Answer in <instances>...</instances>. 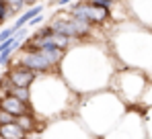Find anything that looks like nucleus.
I'll use <instances>...</instances> for the list:
<instances>
[{
  "instance_id": "nucleus-17",
  "label": "nucleus",
  "mask_w": 152,
  "mask_h": 139,
  "mask_svg": "<svg viewBox=\"0 0 152 139\" xmlns=\"http://www.w3.org/2000/svg\"><path fill=\"white\" fill-rule=\"evenodd\" d=\"M144 123H146V133H148V139H152V106L144 111Z\"/></svg>"
},
{
  "instance_id": "nucleus-6",
  "label": "nucleus",
  "mask_w": 152,
  "mask_h": 139,
  "mask_svg": "<svg viewBox=\"0 0 152 139\" xmlns=\"http://www.w3.org/2000/svg\"><path fill=\"white\" fill-rule=\"evenodd\" d=\"M39 139H97L76 115H66L48 121Z\"/></svg>"
},
{
  "instance_id": "nucleus-15",
  "label": "nucleus",
  "mask_w": 152,
  "mask_h": 139,
  "mask_svg": "<svg viewBox=\"0 0 152 139\" xmlns=\"http://www.w3.org/2000/svg\"><path fill=\"white\" fill-rule=\"evenodd\" d=\"M138 106L144 109V111L152 106V78L148 82V86H146V90H144V94H142V98H140V102H138Z\"/></svg>"
},
{
  "instance_id": "nucleus-11",
  "label": "nucleus",
  "mask_w": 152,
  "mask_h": 139,
  "mask_svg": "<svg viewBox=\"0 0 152 139\" xmlns=\"http://www.w3.org/2000/svg\"><path fill=\"white\" fill-rule=\"evenodd\" d=\"M129 14L136 23L152 29V0H126Z\"/></svg>"
},
{
  "instance_id": "nucleus-1",
  "label": "nucleus",
  "mask_w": 152,
  "mask_h": 139,
  "mask_svg": "<svg viewBox=\"0 0 152 139\" xmlns=\"http://www.w3.org/2000/svg\"><path fill=\"white\" fill-rule=\"evenodd\" d=\"M121 68L109 43L95 39L76 41L60 64V74L80 96L111 88L115 72Z\"/></svg>"
},
{
  "instance_id": "nucleus-5",
  "label": "nucleus",
  "mask_w": 152,
  "mask_h": 139,
  "mask_svg": "<svg viewBox=\"0 0 152 139\" xmlns=\"http://www.w3.org/2000/svg\"><path fill=\"white\" fill-rule=\"evenodd\" d=\"M150 82V76L142 70H136V68H121L115 72L113 76V82H111V90L117 92V96L126 102L127 106H138L142 94L146 90Z\"/></svg>"
},
{
  "instance_id": "nucleus-10",
  "label": "nucleus",
  "mask_w": 152,
  "mask_h": 139,
  "mask_svg": "<svg viewBox=\"0 0 152 139\" xmlns=\"http://www.w3.org/2000/svg\"><path fill=\"white\" fill-rule=\"evenodd\" d=\"M4 74L8 76V80H10L12 86H21V88H31L33 82H35L37 76H39L37 72L25 68V66H19V64H10Z\"/></svg>"
},
{
  "instance_id": "nucleus-9",
  "label": "nucleus",
  "mask_w": 152,
  "mask_h": 139,
  "mask_svg": "<svg viewBox=\"0 0 152 139\" xmlns=\"http://www.w3.org/2000/svg\"><path fill=\"white\" fill-rule=\"evenodd\" d=\"M68 12H70L74 19L91 25L93 29L105 27V25L111 21V8H103V6L91 4V2H86V0H78V4H74Z\"/></svg>"
},
{
  "instance_id": "nucleus-3",
  "label": "nucleus",
  "mask_w": 152,
  "mask_h": 139,
  "mask_svg": "<svg viewBox=\"0 0 152 139\" xmlns=\"http://www.w3.org/2000/svg\"><path fill=\"white\" fill-rule=\"evenodd\" d=\"M109 47L121 66L142 70L152 78V29L134 19L117 23L109 37Z\"/></svg>"
},
{
  "instance_id": "nucleus-18",
  "label": "nucleus",
  "mask_w": 152,
  "mask_h": 139,
  "mask_svg": "<svg viewBox=\"0 0 152 139\" xmlns=\"http://www.w3.org/2000/svg\"><path fill=\"white\" fill-rule=\"evenodd\" d=\"M6 4H8V6L12 8V12L17 14L19 10H23V8L27 6V0H6Z\"/></svg>"
},
{
  "instance_id": "nucleus-16",
  "label": "nucleus",
  "mask_w": 152,
  "mask_h": 139,
  "mask_svg": "<svg viewBox=\"0 0 152 139\" xmlns=\"http://www.w3.org/2000/svg\"><path fill=\"white\" fill-rule=\"evenodd\" d=\"M19 31H21V29H19L17 25H12V27H6V29H2V31H0V43H2V41H6V39H10V37H12V35H17Z\"/></svg>"
},
{
  "instance_id": "nucleus-4",
  "label": "nucleus",
  "mask_w": 152,
  "mask_h": 139,
  "mask_svg": "<svg viewBox=\"0 0 152 139\" xmlns=\"http://www.w3.org/2000/svg\"><path fill=\"white\" fill-rule=\"evenodd\" d=\"M127 109L129 106L117 96V92L107 88L101 92L82 96L78 102V109H76V117L84 123V127L95 137L101 139L121 121V117L127 113Z\"/></svg>"
},
{
  "instance_id": "nucleus-7",
  "label": "nucleus",
  "mask_w": 152,
  "mask_h": 139,
  "mask_svg": "<svg viewBox=\"0 0 152 139\" xmlns=\"http://www.w3.org/2000/svg\"><path fill=\"white\" fill-rule=\"evenodd\" d=\"M101 139H148L146 123H144V109L129 106L121 121Z\"/></svg>"
},
{
  "instance_id": "nucleus-8",
  "label": "nucleus",
  "mask_w": 152,
  "mask_h": 139,
  "mask_svg": "<svg viewBox=\"0 0 152 139\" xmlns=\"http://www.w3.org/2000/svg\"><path fill=\"white\" fill-rule=\"evenodd\" d=\"M50 25L53 27V33L64 35V37H70L72 41L93 39V31H95L91 25L74 19L68 10H58V12L53 14V19L50 21Z\"/></svg>"
},
{
  "instance_id": "nucleus-19",
  "label": "nucleus",
  "mask_w": 152,
  "mask_h": 139,
  "mask_svg": "<svg viewBox=\"0 0 152 139\" xmlns=\"http://www.w3.org/2000/svg\"><path fill=\"white\" fill-rule=\"evenodd\" d=\"M41 23H43V12H41V14H37L35 19H31V21L27 23V27H37V25H41Z\"/></svg>"
},
{
  "instance_id": "nucleus-14",
  "label": "nucleus",
  "mask_w": 152,
  "mask_h": 139,
  "mask_svg": "<svg viewBox=\"0 0 152 139\" xmlns=\"http://www.w3.org/2000/svg\"><path fill=\"white\" fill-rule=\"evenodd\" d=\"M43 8H45L43 4H35V6H29L27 10H23V12H21V17H19V19L15 21V25H17L19 29H23V27H25V25L29 23L31 19H35L37 14H41V12H43Z\"/></svg>"
},
{
  "instance_id": "nucleus-13",
  "label": "nucleus",
  "mask_w": 152,
  "mask_h": 139,
  "mask_svg": "<svg viewBox=\"0 0 152 139\" xmlns=\"http://www.w3.org/2000/svg\"><path fill=\"white\" fill-rule=\"evenodd\" d=\"M0 135L4 139H27L29 133L15 121V123H6V125H0Z\"/></svg>"
},
{
  "instance_id": "nucleus-22",
  "label": "nucleus",
  "mask_w": 152,
  "mask_h": 139,
  "mask_svg": "<svg viewBox=\"0 0 152 139\" xmlns=\"http://www.w3.org/2000/svg\"><path fill=\"white\" fill-rule=\"evenodd\" d=\"M2 78H4V74H0V82H2Z\"/></svg>"
},
{
  "instance_id": "nucleus-20",
  "label": "nucleus",
  "mask_w": 152,
  "mask_h": 139,
  "mask_svg": "<svg viewBox=\"0 0 152 139\" xmlns=\"http://www.w3.org/2000/svg\"><path fill=\"white\" fill-rule=\"evenodd\" d=\"M74 0H51V4H56V6H68V4H72Z\"/></svg>"
},
{
  "instance_id": "nucleus-12",
  "label": "nucleus",
  "mask_w": 152,
  "mask_h": 139,
  "mask_svg": "<svg viewBox=\"0 0 152 139\" xmlns=\"http://www.w3.org/2000/svg\"><path fill=\"white\" fill-rule=\"evenodd\" d=\"M0 109L12 113L15 117H21V115H27V113H33V106L31 102H25L21 98H17L15 94H4L0 96Z\"/></svg>"
},
{
  "instance_id": "nucleus-2",
  "label": "nucleus",
  "mask_w": 152,
  "mask_h": 139,
  "mask_svg": "<svg viewBox=\"0 0 152 139\" xmlns=\"http://www.w3.org/2000/svg\"><path fill=\"white\" fill-rule=\"evenodd\" d=\"M80 94L64 80L60 72L39 74L31 86V106L41 121H53L66 115H76Z\"/></svg>"
},
{
  "instance_id": "nucleus-23",
  "label": "nucleus",
  "mask_w": 152,
  "mask_h": 139,
  "mask_svg": "<svg viewBox=\"0 0 152 139\" xmlns=\"http://www.w3.org/2000/svg\"><path fill=\"white\" fill-rule=\"evenodd\" d=\"M0 66H2V62H0Z\"/></svg>"
},
{
  "instance_id": "nucleus-21",
  "label": "nucleus",
  "mask_w": 152,
  "mask_h": 139,
  "mask_svg": "<svg viewBox=\"0 0 152 139\" xmlns=\"http://www.w3.org/2000/svg\"><path fill=\"white\" fill-rule=\"evenodd\" d=\"M35 4H39V0H27V6H35Z\"/></svg>"
}]
</instances>
